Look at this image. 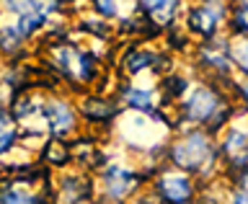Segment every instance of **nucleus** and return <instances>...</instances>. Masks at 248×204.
<instances>
[{"label": "nucleus", "mask_w": 248, "mask_h": 204, "mask_svg": "<svg viewBox=\"0 0 248 204\" xmlns=\"http://www.w3.org/2000/svg\"><path fill=\"white\" fill-rule=\"evenodd\" d=\"M0 39H3V49H16L23 36L16 29H0Z\"/></svg>", "instance_id": "obj_9"}, {"label": "nucleus", "mask_w": 248, "mask_h": 204, "mask_svg": "<svg viewBox=\"0 0 248 204\" xmlns=\"http://www.w3.org/2000/svg\"><path fill=\"white\" fill-rule=\"evenodd\" d=\"M3 5L8 8V11L18 13V16H23V13L31 11V0H3Z\"/></svg>", "instance_id": "obj_10"}, {"label": "nucleus", "mask_w": 248, "mask_h": 204, "mask_svg": "<svg viewBox=\"0 0 248 204\" xmlns=\"http://www.w3.org/2000/svg\"><path fill=\"white\" fill-rule=\"evenodd\" d=\"M13 140H16V135H13V132H5V135L0 137V153H5L8 147H11V142H13Z\"/></svg>", "instance_id": "obj_15"}, {"label": "nucleus", "mask_w": 248, "mask_h": 204, "mask_svg": "<svg viewBox=\"0 0 248 204\" xmlns=\"http://www.w3.org/2000/svg\"><path fill=\"white\" fill-rule=\"evenodd\" d=\"M209 158V142L204 135H189L181 145H176L173 150V160L181 168H199L202 160Z\"/></svg>", "instance_id": "obj_1"}, {"label": "nucleus", "mask_w": 248, "mask_h": 204, "mask_svg": "<svg viewBox=\"0 0 248 204\" xmlns=\"http://www.w3.org/2000/svg\"><path fill=\"white\" fill-rule=\"evenodd\" d=\"M80 111L91 122H104L108 116H114V109L106 101H85V104H80Z\"/></svg>", "instance_id": "obj_7"}, {"label": "nucleus", "mask_w": 248, "mask_h": 204, "mask_svg": "<svg viewBox=\"0 0 248 204\" xmlns=\"http://www.w3.org/2000/svg\"><path fill=\"white\" fill-rule=\"evenodd\" d=\"M147 101H150V96H147V93H142V91H132V93H129V104L137 106V109H147V106H150Z\"/></svg>", "instance_id": "obj_12"}, {"label": "nucleus", "mask_w": 248, "mask_h": 204, "mask_svg": "<svg viewBox=\"0 0 248 204\" xmlns=\"http://www.w3.org/2000/svg\"><path fill=\"white\" fill-rule=\"evenodd\" d=\"M93 5H96L98 13L106 16V18H114V16H116V3H114V0H93Z\"/></svg>", "instance_id": "obj_11"}, {"label": "nucleus", "mask_w": 248, "mask_h": 204, "mask_svg": "<svg viewBox=\"0 0 248 204\" xmlns=\"http://www.w3.org/2000/svg\"><path fill=\"white\" fill-rule=\"evenodd\" d=\"M176 5H178V0H140V8H142L155 23H168L173 18Z\"/></svg>", "instance_id": "obj_5"}, {"label": "nucleus", "mask_w": 248, "mask_h": 204, "mask_svg": "<svg viewBox=\"0 0 248 204\" xmlns=\"http://www.w3.org/2000/svg\"><path fill=\"white\" fill-rule=\"evenodd\" d=\"M44 18L46 16H42V13H23V16H18L16 31H18L21 36H29V34H34L39 26H44Z\"/></svg>", "instance_id": "obj_8"}, {"label": "nucleus", "mask_w": 248, "mask_h": 204, "mask_svg": "<svg viewBox=\"0 0 248 204\" xmlns=\"http://www.w3.org/2000/svg\"><path fill=\"white\" fill-rule=\"evenodd\" d=\"M46 116H49V124L57 135H65V132H70L75 124V116H73V111H70V106L65 101H52V104L46 106Z\"/></svg>", "instance_id": "obj_4"}, {"label": "nucleus", "mask_w": 248, "mask_h": 204, "mask_svg": "<svg viewBox=\"0 0 248 204\" xmlns=\"http://www.w3.org/2000/svg\"><path fill=\"white\" fill-rule=\"evenodd\" d=\"M215 109H217V96H215L212 91H207V88H199L189 101H186L184 111H186V116H189V119L207 122L209 116H212Z\"/></svg>", "instance_id": "obj_2"}, {"label": "nucleus", "mask_w": 248, "mask_h": 204, "mask_svg": "<svg viewBox=\"0 0 248 204\" xmlns=\"http://www.w3.org/2000/svg\"><path fill=\"white\" fill-rule=\"evenodd\" d=\"M243 145H246L243 132H230V140L225 142V147H228V150H243Z\"/></svg>", "instance_id": "obj_13"}, {"label": "nucleus", "mask_w": 248, "mask_h": 204, "mask_svg": "<svg viewBox=\"0 0 248 204\" xmlns=\"http://www.w3.org/2000/svg\"><path fill=\"white\" fill-rule=\"evenodd\" d=\"M3 204H34V199L26 197V194H18V191H13V194H8L5 202Z\"/></svg>", "instance_id": "obj_14"}, {"label": "nucleus", "mask_w": 248, "mask_h": 204, "mask_svg": "<svg viewBox=\"0 0 248 204\" xmlns=\"http://www.w3.org/2000/svg\"><path fill=\"white\" fill-rule=\"evenodd\" d=\"M160 194L168 204H184L191 197V181L186 176H163L160 178Z\"/></svg>", "instance_id": "obj_3"}, {"label": "nucleus", "mask_w": 248, "mask_h": 204, "mask_svg": "<svg viewBox=\"0 0 248 204\" xmlns=\"http://www.w3.org/2000/svg\"><path fill=\"white\" fill-rule=\"evenodd\" d=\"M189 26L194 31H199V34H204V36H212L215 29H217V16L209 11L207 5L194 8V11L189 13Z\"/></svg>", "instance_id": "obj_6"}]
</instances>
